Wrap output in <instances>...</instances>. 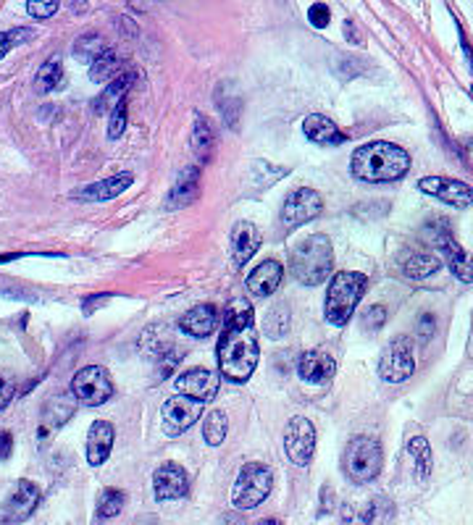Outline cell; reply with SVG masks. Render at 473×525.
I'll list each match as a JSON object with an SVG mask.
<instances>
[{"label":"cell","mask_w":473,"mask_h":525,"mask_svg":"<svg viewBox=\"0 0 473 525\" xmlns=\"http://www.w3.org/2000/svg\"><path fill=\"white\" fill-rule=\"evenodd\" d=\"M221 339L216 349L219 373H223L229 381L242 384L258 368V329H255V315L245 300H234L221 321Z\"/></svg>","instance_id":"cell-1"},{"label":"cell","mask_w":473,"mask_h":525,"mask_svg":"<svg viewBox=\"0 0 473 525\" xmlns=\"http://www.w3.org/2000/svg\"><path fill=\"white\" fill-rule=\"evenodd\" d=\"M350 171L358 182L368 185L397 182L410 171V155L395 142H368L352 153Z\"/></svg>","instance_id":"cell-2"},{"label":"cell","mask_w":473,"mask_h":525,"mask_svg":"<svg viewBox=\"0 0 473 525\" xmlns=\"http://www.w3.org/2000/svg\"><path fill=\"white\" fill-rule=\"evenodd\" d=\"M334 268V249L326 234H311L289 249V271L305 286L323 284Z\"/></svg>","instance_id":"cell-3"},{"label":"cell","mask_w":473,"mask_h":525,"mask_svg":"<svg viewBox=\"0 0 473 525\" xmlns=\"http://www.w3.org/2000/svg\"><path fill=\"white\" fill-rule=\"evenodd\" d=\"M368 278L358 271H340L334 274L329 286H326V300H323V318L326 323L342 329L347 321L352 318V312L358 308L360 297L366 294Z\"/></svg>","instance_id":"cell-4"},{"label":"cell","mask_w":473,"mask_h":525,"mask_svg":"<svg viewBox=\"0 0 473 525\" xmlns=\"http://www.w3.org/2000/svg\"><path fill=\"white\" fill-rule=\"evenodd\" d=\"M345 475L358 484L366 486L371 481H377L384 465V452L374 436H352L345 447Z\"/></svg>","instance_id":"cell-5"},{"label":"cell","mask_w":473,"mask_h":525,"mask_svg":"<svg viewBox=\"0 0 473 525\" xmlns=\"http://www.w3.org/2000/svg\"><path fill=\"white\" fill-rule=\"evenodd\" d=\"M423 237L429 240L426 245L437 248L444 255V263L447 268L452 271V276H458L460 281L471 284L473 281V260L466 255V249L460 248L450 231V223L447 218H434L423 226Z\"/></svg>","instance_id":"cell-6"},{"label":"cell","mask_w":473,"mask_h":525,"mask_svg":"<svg viewBox=\"0 0 473 525\" xmlns=\"http://www.w3.org/2000/svg\"><path fill=\"white\" fill-rule=\"evenodd\" d=\"M274 489V473L271 467L263 463H248L242 465L234 489H232V502L237 510H255L258 504H263Z\"/></svg>","instance_id":"cell-7"},{"label":"cell","mask_w":473,"mask_h":525,"mask_svg":"<svg viewBox=\"0 0 473 525\" xmlns=\"http://www.w3.org/2000/svg\"><path fill=\"white\" fill-rule=\"evenodd\" d=\"M74 400L85 407H100L111 400L114 394V381H111V373L105 371L103 366H87L79 373H74L71 378V389Z\"/></svg>","instance_id":"cell-8"},{"label":"cell","mask_w":473,"mask_h":525,"mask_svg":"<svg viewBox=\"0 0 473 525\" xmlns=\"http://www.w3.org/2000/svg\"><path fill=\"white\" fill-rule=\"evenodd\" d=\"M413 371H415L413 341L405 334H400L384 347V352L378 358V376L387 384H403L413 376Z\"/></svg>","instance_id":"cell-9"},{"label":"cell","mask_w":473,"mask_h":525,"mask_svg":"<svg viewBox=\"0 0 473 525\" xmlns=\"http://www.w3.org/2000/svg\"><path fill=\"white\" fill-rule=\"evenodd\" d=\"M40 504V486L27 478L16 481L11 492L0 502V525H19L30 520Z\"/></svg>","instance_id":"cell-10"},{"label":"cell","mask_w":473,"mask_h":525,"mask_svg":"<svg viewBox=\"0 0 473 525\" xmlns=\"http://www.w3.org/2000/svg\"><path fill=\"white\" fill-rule=\"evenodd\" d=\"M284 452L295 465L305 467L311 465L315 452V429L314 423L303 415L292 418L284 429Z\"/></svg>","instance_id":"cell-11"},{"label":"cell","mask_w":473,"mask_h":525,"mask_svg":"<svg viewBox=\"0 0 473 525\" xmlns=\"http://www.w3.org/2000/svg\"><path fill=\"white\" fill-rule=\"evenodd\" d=\"M203 415V402L189 400L182 394H174L163 402L160 407V421H163V431L168 436H182V433L192 429Z\"/></svg>","instance_id":"cell-12"},{"label":"cell","mask_w":473,"mask_h":525,"mask_svg":"<svg viewBox=\"0 0 473 525\" xmlns=\"http://www.w3.org/2000/svg\"><path fill=\"white\" fill-rule=\"evenodd\" d=\"M323 213V200L321 195L311 189V186H300L295 189L282 208V223L284 229H297L308 221H314Z\"/></svg>","instance_id":"cell-13"},{"label":"cell","mask_w":473,"mask_h":525,"mask_svg":"<svg viewBox=\"0 0 473 525\" xmlns=\"http://www.w3.org/2000/svg\"><path fill=\"white\" fill-rule=\"evenodd\" d=\"M221 384V373L219 371H205V368H192L187 373H179L174 378V389L177 394L182 397H189V400L197 402H208L216 397Z\"/></svg>","instance_id":"cell-14"},{"label":"cell","mask_w":473,"mask_h":525,"mask_svg":"<svg viewBox=\"0 0 473 525\" xmlns=\"http://www.w3.org/2000/svg\"><path fill=\"white\" fill-rule=\"evenodd\" d=\"M418 189L423 195H432L434 200H441L447 205H455V208H468V205H473V186H468L466 182H458V179L423 177L418 182Z\"/></svg>","instance_id":"cell-15"},{"label":"cell","mask_w":473,"mask_h":525,"mask_svg":"<svg viewBox=\"0 0 473 525\" xmlns=\"http://www.w3.org/2000/svg\"><path fill=\"white\" fill-rule=\"evenodd\" d=\"M153 492L158 502L185 499L189 494L187 470L179 463H163L153 475Z\"/></svg>","instance_id":"cell-16"},{"label":"cell","mask_w":473,"mask_h":525,"mask_svg":"<svg viewBox=\"0 0 473 525\" xmlns=\"http://www.w3.org/2000/svg\"><path fill=\"white\" fill-rule=\"evenodd\" d=\"M337 373V363L323 349H308L297 360V376L311 386H326Z\"/></svg>","instance_id":"cell-17"},{"label":"cell","mask_w":473,"mask_h":525,"mask_svg":"<svg viewBox=\"0 0 473 525\" xmlns=\"http://www.w3.org/2000/svg\"><path fill=\"white\" fill-rule=\"evenodd\" d=\"M223 321L221 318V310L216 305H195V308H189L182 318H179V329L187 334V337H195V339H205V337H211L216 329H219V323Z\"/></svg>","instance_id":"cell-18"},{"label":"cell","mask_w":473,"mask_h":525,"mask_svg":"<svg viewBox=\"0 0 473 525\" xmlns=\"http://www.w3.org/2000/svg\"><path fill=\"white\" fill-rule=\"evenodd\" d=\"M132 185H134V177H132L129 171H124V174L108 177V179H103V182H95V185L82 186V189H77L71 197H74V200H79V203H105V200L119 197V195L126 192Z\"/></svg>","instance_id":"cell-19"},{"label":"cell","mask_w":473,"mask_h":525,"mask_svg":"<svg viewBox=\"0 0 473 525\" xmlns=\"http://www.w3.org/2000/svg\"><path fill=\"white\" fill-rule=\"evenodd\" d=\"M260 248V231L258 226L250 221H237L234 229H232V258H234V266L242 268L252 255Z\"/></svg>","instance_id":"cell-20"},{"label":"cell","mask_w":473,"mask_h":525,"mask_svg":"<svg viewBox=\"0 0 473 525\" xmlns=\"http://www.w3.org/2000/svg\"><path fill=\"white\" fill-rule=\"evenodd\" d=\"M282 276L284 266L279 260H263L250 276H248L245 284H248V292H250L252 297H271L279 289Z\"/></svg>","instance_id":"cell-21"},{"label":"cell","mask_w":473,"mask_h":525,"mask_svg":"<svg viewBox=\"0 0 473 525\" xmlns=\"http://www.w3.org/2000/svg\"><path fill=\"white\" fill-rule=\"evenodd\" d=\"M114 441H116V429L108 421H95L87 433V463L93 467L105 463L111 457Z\"/></svg>","instance_id":"cell-22"},{"label":"cell","mask_w":473,"mask_h":525,"mask_svg":"<svg viewBox=\"0 0 473 525\" xmlns=\"http://www.w3.org/2000/svg\"><path fill=\"white\" fill-rule=\"evenodd\" d=\"M74 412H77V400H74L71 392L68 394H56L53 400L45 402V407H42V423H40V436L59 431Z\"/></svg>","instance_id":"cell-23"},{"label":"cell","mask_w":473,"mask_h":525,"mask_svg":"<svg viewBox=\"0 0 473 525\" xmlns=\"http://www.w3.org/2000/svg\"><path fill=\"white\" fill-rule=\"evenodd\" d=\"M197 195H200V171L195 168V166H187L182 174H179V179L174 182L171 186V192H168V203H166V208L168 211H177V208H187L192 205L195 200H197Z\"/></svg>","instance_id":"cell-24"},{"label":"cell","mask_w":473,"mask_h":525,"mask_svg":"<svg viewBox=\"0 0 473 525\" xmlns=\"http://www.w3.org/2000/svg\"><path fill=\"white\" fill-rule=\"evenodd\" d=\"M303 131L305 137L315 142V145H345L347 137L340 126L334 124L329 116H321V113H311L305 122H303Z\"/></svg>","instance_id":"cell-25"},{"label":"cell","mask_w":473,"mask_h":525,"mask_svg":"<svg viewBox=\"0 0 473 525\" xmlns=\"http://www.w3.org/2000/svg\"><path fill=\"white\" fill-rule=\"evenodd\" d=\"M134 79H137V74L134 71H124L122 77H116L103 95H97V100H95V113H100V116H111L122 103L126 100V95L132 90V85H134Z\"/></svg>","instance_id":"cell-26"},{"label":"cell","mask_w":473,"mask_h":525,"mask_svg":"<svg viewBox=\"0 0 473 525\" xmlns=\"http://www.w3.org/2000/svg\"><path fill=\"white\" fill-rule=\"evenodd\" d=\"M397 263H400V271L410 278H429L440 271V260L432 252L418 248L403 249Z\"/></svg>","instance_id":"cell-27"},{"label":"cell","mask_w":473,"mask_h":525,"mask_svg":"<svg viewBox=\"0 0 473 525\" xmlns=\"http://www.w3.org/2000/svg\"><path fill=\"white\" fill-rule=\"evenodd\" d=\"M214 148H216L214 126H211V122H208L203 113H197V116H195V126H192V150H195V155H197L203 163H208L211 155H214Z\"/></svg>","instance_id":"cell-28"},{"label":"cell","mask_w":473,"mask_h":525,"mask_svg":"<svg viewBox=\"0 0 473 525\" xmlns=\"http://www.w3.org/2000/svg\"><path fill=\"white\" fill-rule=\"evenodd\" d=\"M63 82V61L59 56L48 59L37 68L34 74V93L37 95H48L53 90H59V85Z\"/></svg>","instance_id":"cell-29"},{"label":"cell","mask_w":473,"mask_h":525,"mask_svg":"<svg viewBox=\"0 0 473 525\" xmlns=\"http://www.w3.org/2000/svg\"><path fill=\"white\" fill-rule=\"evenodd\" d=\"M122 74H124V71H122V61H119V56H116L114 50H105V53L90 66V79H93V82H100V85H103V82L111 85V82H114L116 77H122Z\"/></svg>","instance_id":"cell-30"},{"label":"cell","mask_w":473,"mask_h":525,"mask_svg":"<svg viewBox=\"0 0 473 525\" xmlns=\"http://www.w3.org/2000/svg\"><path fill=\"white\" fill-rule=\"evenodd\" d=\"M226 429H229V418L223 410H211L205 423H203V439L211 447H221V441L226 439Z\"/></svg>","instance_id":"cell-31"},{"label":"cell","mask_w":473,"mask_h":525,"mask_svg":"<svg viewBox=\"0 0 473 525\" xmlns=\"http://www.w3.org/2000/svg\"><path fill=\"white\" fill-rule=\"evenodd\" d=\"M105 50H108V48H105L103 37H97V34H82V37L74 42V56H77L79 61L90 63V66H93Z\"/></svg>","instance_id":"cell-32"},{"label":"cell","mask_w":473,"mask_h":525,"mask_svg":"<svg viewBox=\"0 0 473 525\" xmlns=\"http://www.w3.org/2000/svg\"><path fill=\"white\" fill-rule=\"evenodd\" d=\"M124 504H126L124 492H119V489H105V492L100 494V499H97L95 512H97L100 520H111V518L122 515Z\"/></svg>","instance_id":"cell-33"},{"label":"cell","mask_w":473,"mask_h":525,"mask_svg":"<svg viewBox=\"0 0 473 525\" xmlns=\"http://www.w3.org/2000/svg\"><path fill=\"white\" fill-rule=\"evenodd\" d=\"M408 452L410 457H413V463H415V473L421 478H429V473H432V447H429V441L423 436L410 439Z\"/></svg>","instance_id":"cell-34"},{"label":"cell","mask_w":473,"mask_h":525,"mask_svg":"<svg viewBox=\"0 0 473 525\" xmlns=\"http://www.w3.org/2000/svg\"><path fill=\"white\" fill-rule=\"evenodd\" d=\"M287 323H289V310H287L284 303H277L274 308L268 310V315L263 321V331H266V337L279 339V337L287 334Z\"/></svg>","instance_id":"cell-35"},{"label":"cell","mask_w":473,"mask_h":525,"mask_svg":"<svg viewBox=\"0 0 473 525\" xmlns=\"http://www.w3.org/2000/svg\"><path fill=\"white\" fill-rule=\"evenodd\" d=\"M371 520H374V504H363V507L347 504L342 510L340 525H371Z\"/></svg>","instance_id":"cell-36"},{"label":"cell","mask_w":473,"mask_h":525,"mask_svg":"<svg viewBox=\"0 0 473 525\" xmlns=\"http://www.w3.org/2000/svg\"><path fill=\"white\" fill-rule=\"evenodd\" d=\"M30 37H34V32L24 30V27H19V30H8V32H0V61L16 48V45H22V42H27Z\"/></svg>","instance_id":"cell-37"},{"label":"cell","mask_w":473,"mask_h":525,"mask_svg":"<svg viewBox=\"0 0 473 525\" xmlns=\"http://www.w3.org/2000/svg\"><path fill=\"white\" fill-rule=\"evenodd\" d=\"M56 11H59L56 0H48V3L27 0V14H30L32 19H50V16H56Z\"/></svg>","instance_id":"cell-38"},{"label":"cell","mask_w":473,"mask_h":525,"mask_svg":"<svg viewBox=\"0 0 473 525\" xmlns=\"http://www.w3.org/2000/svg\"><path fill=\"white\" fill-rule=\"evenodd\" d=\"M126 129V100L111 113V124H108V137L111 140H119Z\"/></svg>","instance_id":"cell-39"},{"label":"cell","mask_w":473,"mask_h":525,"mask_svg":"<svg viewBox=\"0 0 473 525\" xmlns=\"http://www.w3.org/2000/svg\"><path fill=\"white\" fill-rule=\"evenodd\" d=\"M329 8L323 5V3H314L311 5V11H308V22H311V27L314 30H326V24H329Z\"/></svg>","instance_id":"cell-40"},{"label":"cell","mask_w":473,"mask_h":525,"mask_svg":"<svg viewBox=\"0 0 473 525\" xmlns=\"http://www.w3.org/2000/svg\"><path fill=\"white\" fill-rule=\"evenodd\" d=\"M384 321H387V308H384V305H374V308L366 312V318H363V323H366L371 331H378V329L384 326Z\"/></svg>","instance_id":"cell-41"},{"label":"cell","mask_w":473,"mask_h":525,"mask_svg":"<svg viewBox=\"0 0 473 525\" xmlns=\"http://www.w3.org/2000/svg\"><path fill=\"white\" fill-rule=\"evenodd\" d=\"M11 400H14V384H11V378H5L0 373V410H5Z\"/></svg>","instance_id":"cell-42"},{"label":"cell","mask_w":473,"mask_h":525,"mask_svg":"<svg viewBox=\"0 0 473 525\" xmlns=\"http://www.w3.org/2000/svg\"><path fill=\"white\" fill-rule=\"evenodd\" d=\"M14 452V436L8 431H0V460H8Z\"/></svg>","instance_id":"cell-43"},{"label":"cell","mask_w":473,"mask_h":525,"mask_svg":"<svg viewBox=\"0 0 473 525\" xmlns=\"http://www.w3.org/2000/svg\"><path fill=\"white\" fill-rule=\"evenodd\" d=\"M434 323H437L434 315H423V318H421V337H423V339H429V337L434 334Z\"/></svg>","instance_id":"cell-44"},{"label":"cell","mask_w":473,"mask_h":525,"mask_svg":"<svg viewBox=\"0 0 473 525\" xmlns=\"http://www.w3.org/2000/svg\"><path fill=\"white\" fill-rule=\"evenodd\" d=\"M258 525H284L282 520H277V518H268V520H260Z\"/></svg>","instance_id":"cell-45"},{"label":"cell","mask_w":473,"mask_h":525,"mask_svg":"<svg viewBox=\"0 0 473 525\" xmlns=\"http://www.w3.org/2000/svg\"><path fill=\"white\" fill-rule=\"evenodd\" d=\"M471 95H473V90H471Z\"/></svg>","instance_id":"cell-46"}]
</instances>
